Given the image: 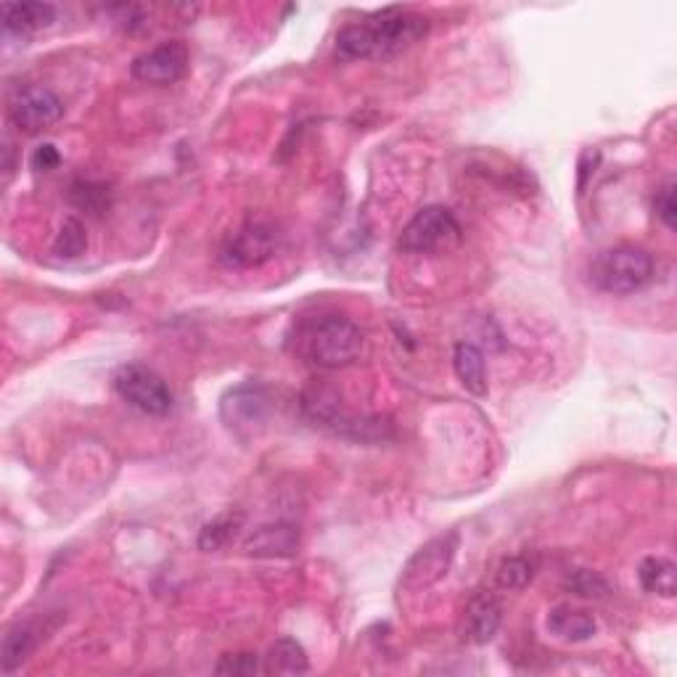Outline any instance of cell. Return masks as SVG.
I'll return each instance as SVG.
<instances>
[{"instance_id": "6da1fadb", "label": "cell", "mask_w": 677, "mask_h": 677, "mask_svg": "<svg viewBox=\"0 0 677 677\" xmlns=\"http://www.w3.org/2000/svg\"><path fill=\"white\" fill-rule=\"evenodd\" d=\"M426 30L429 22L424 17L403 9H384L341 28L337 54L341 58H390L418 43Z\"/></svg>"}, {"instance_id": "7a4b0ae2", "label": "cell", "mask_w": 677, "mask_h": 677, "mask_svg": "<svg viewBox=\"0 0 677 677\" xmlns=\"http://www.w3.org/2000/svg\"><path fill=\"white\" fill-rule=\"evenodd\" d=\"M297 350L315 368L337 371V368L352 365L360 358L363 334L352 320L339 318V315H326V318L302 326Z\"/></svg>"}, {"instance_id": "3957f363", "label": "cell", "mask_w": 677, "mask_h": 677, "mask_svg": "<svg viewBox=\"0 0 677 677\" xmlns=\"http://www.w3.org/2000/svg\"><path fill=\"white\" fill-rule=\"evenodd\" d=\"M307 418L313 424L324 426V429L339 434L345 439H354V443L376 445L392 439L394 426L390 418L384 416H358V413H347L339 405L337 394L328 390H313L302 397Z\"/></svg>"}, {"instance_id": "277c9868", "label": "cell", "mask_w": 677, "mask_h": 677, "mask_svg": "<svg viewBox=\"0 0 677 677\" xmlns=\"http://www.w3.org/2000/svg\"><path fill=\"white\" fill-rule=\"evenodd\" d=\"M654 275V260L641 247H614L607 249L590 265V281L596 288L607 294H633L643 288Z\"/></svg>"}, {"instance_id": "5b68a950", "label": "cell", "mask_w": 677, "mask_h": 677, "mask_svg": "<svg viewBox=\"0 0 677 677\" xmlns=\"http://www.w3.org/2000/svg\"><path fill=\"white\" fill-rule=\"evenodd\" d=\"M114 390L128 405L135 411L146 413V416H167L173 411L175 397L154 368L143 363L120 365L114 373Z\"/></svg>"}, {"instance_id": "8992f818", "label": "cell", "mask_w": 677, "mask_h": 677, "mask_svg": "<svg viewBox=\"0 0 677 677\" xmlns=\"http://www.w3.org/2000/svg\"><path fill=\"white\" fill-rule=\"evenodd\" d=\"M458 241H461V226H458L456 215L447 207L432 204V207L418 209L413 215V220L400 233L397 247L405 254H432L458 244Z\"/></svg>"}, {"instance_id": "52a82bcc", "label": "cell", "mask_w": 677, "mask_h": 677, "mask_svg": "<svg viewBox=\"0 0 677 677\" xmlns=\"http://www.w3.org/2000/svg\"><path fill=\"white\" fill-rule=\"evenodd\" d=\"M275 252H279V231L271 222L249 220L226 236L220 247V260L222 265L247 271V267L265 265Z\"/></svg>"}, {"instance_id": "ba28073f", "label": "cell", "mask_w": 677, "mask_h": 677, "mask_svg": "<svg viewBox=\"0 0 677 677\" xmlns=\"http://www.w3.org/2000/svg\"><path fill=\"white\" fill-rule=\"evenodd\" d=\"M458 543H461V537L452 529L439 537H432L426 545H421L416 554L407 558L400 585H403L405 590H426L432 588V585H437L447 571H450L452 561H456Z\"/></svg>"}, {"instance_id": "9c48e42d", "label": "cell", "mask_w": 677, "mask_h": 677, "mask_svg": "<svg viewBox=\"0 0 677 677\" xmlns=\"http://www.w3.org/2000/svg\"><path fill=\"white\" fill-rule=\"evenodd\" d=\"M9 117L22 133L37 135L62 120L64 103L54 90L43 88V85H28L11 96Z\"/></svg>"}, {"instance_id": "30bf717a", "label": "cell", "mask_w": 677, "mask_h": 677, "mask_svg": "<svg viewBox=\"0 0 677 677\" xmlns=\"http://www.w3.org/2000/svg\"><path fill=\"white\" fill-rule=\"evenodd\" d=\"M267 411H271V400H267L265 390L254 384L236 386L220 400V418L228 429L244 437L252 434L260 426H265Z\"/></svg>"}, {"instance_id": "8fae6325", "label": "cell", "mask_w": 677, "mask_h": 677, "mask_svg": "<svg viewBox=\"0 0 677 677\" xmlns=\"http://www.w3.org/2000/svg\"><path fill=\"white\" fill-rule=\"evenodd\" d=\"M188 62L190 56L186 43L167 41L156 45V48L146 51V54L135 56L130 72H133L135 80L146 85H173L186 75Z\"/></svg>"}, {"instance_id": "7c38bea8", "label": "cell", "mask_w": 677, "mask_h": 677, "mask_svg": "<svg viewBox=\"0 0 677 677\" xmlns=\"http://www.w3.org/2000/svg\"><path fill=\"white\" fill-rule=\"evenodd\" d=\"M244 550L254 558H292L299 554V529L294 524H265L247 537Z\"/></svg>"}, {"instance_id": "4fadbf2b", "label": "cell", "mask_w": 677, "mask_h": 677, "mask_svg": "<svg viewBox=\"0 0 677 677\" xmlns=\"http://www.w3.org/2000/svg\"><path fill=\"white\" fill-rule=\"evenodd\" d=\"M501 601H498L492 593H479L474 601L469 603L466 609V620H463V637L474 646H484L495 637L498 627H501Z\"/></svg>"}, {"instance_id": "5bb4252c", "label": "cell", "mask_w": 677, "mask_h": 677, "mask_svg": "<svg viewBox=\"0 0 677 677\" xmlns=\"http://www.w3.org/2000/svg\"><path fill=\"white\" fill-rule=\"evenodd\" d=\"M545 627H548L550 635L564 643H585L598 633V622L593 614H588V611L582 609L567 607V603L550 609L548 620H545Z\"/></svg>"}, {"instance_id": "9a60e30c", "label": "cell", "mask_w": 677, "mask_h": 677, "mask_svg": "<svg viewBox=\"0 0 677 677\" xmlns=\"http://www.w3.org/2000/svg\"><path fill=\"white\" fill-rule=\"evenodd\" d=\"M0 14L6 32L11 35H32L56 22V9L51 3H6Z\"/></svg>"}, {"instance_id": "2e32d148", "label": "cell", "mask_w": 677, "mask_h": 677, "mask_svg": "<svg viewBox=\"0 0 677 677\" xmlns=\"http://www.w3.org/2000/svg\"><path fill=\"white\" fill-rule=\"evenodd\" d=\"M37 643H41V630L32 622H19L9 633L3 635V646H0V669L6 675L17 673L24 662L35 654Z\"/></svg>"}, {"instance_id": "e0dca14e", "label": "cell", "mask_w": 677, "mask_h": 677, "mask_svg": "<svg viewBox=\"0 0 677 677\" xmlns=\"http://www.w3.org/2000/svg\"><path fill=\"white\" fill-rule=\"evenodd\" d=\"M452 368H456V376L466 392L477 394V397L488 394V365H484V354L477 345L461 341L452 352Z\"/></svg>"}, {"instance_id": "ac0fdd59", "label": "cell", "mask_w": 677, "mask_h": 677, "mask_svg": "<svg viewBox=\"0 0 677 677\" xmlns=\"http://www.w3.org/2000/svg\"><path fill=\"white\" fill-rule=\"evenodd\" d=\"M307 669H310V659L294 637H279L267 648L265 664H262V673L267 675H305Z\"/></svg>"}, {"instance_id": "d6986e66", "label": "cell", "mask_w": 677, "mask_h": 677, "mask_svg": "<svg viewBox=\"0 0 677 677\" xmlns=\"http://www.w3.org/2000/svg\"><path fill=\"white\" fill-rule=\"evenodd\" d=\"M637 580H641V588L646 590V593L673 598L675 590H677L675 564L669 561V558H662V556L643 558L641 569H637Z\"/></svg>"}, {"instance_id": "ffe728a7", "label": "cell", "mask_w": 677, "mask_h": 677, "mask_svg": "<svg viewBox=\"0 0 677 677\" xmlns=\"http://www.w3.org/2000/svg\"><path fill=\"white\" fill-rule=\"evenodd\" d=\"M69 201L85 215L101 217L111 207V190L103 183L94 181H77L69 186Z\"/></svg>"}, {"instance_id": "44dd1931", "label": "cell", "mask_w": 677, "mask_h": 677, "mask_svg": "<svg viewBox=\"0 0 677 677\" xmlns=\"http://www.w3.org/2000/svg\"><path fill=\"white\" fill-rule=\"evenodd\" d=\"M241 524H244V516L233 514V511H228V514H220L212 522L207 524V527L201 529L199 535V548L201 550H220L226 548V545H231L236 540V535H239Z\"/></svg>"}, {"instance_id": "7402d4cb", "label": "cell", "mask_w": 677, "mask_h": 677, "mask_svg": "<svg viewBox=\"0 0 677 677\" xmlns=\"http://www.w3.org/2000/svg\"><path fill=\"white\" fill-rule=\"evenodd\" d=\"M537 575V558L535 556H511L498 567V588L503 590H524L535 580Z\"/></svg>"}, {"instance_id": "603a6c76", "label": "cell", "mask_w": 677, "mask_h": 677, "mask_svg": "<svg viewBox=\"0 0 677 677\" xmlns=\"http://www.w3.org/2000/svg\"><path fill=\"white\" fill-rule=\"evenodd\" d=\"M88 249V233H85V226L77 217H67L62 222V231L56 236L54 252L64 260H75Z\"/></svg>"}, {"instance_id": "cb8c5ba5", "label": "cell", "mask_w": 677, "mask_h": 677, "mask_svg": "<svg viewBox=\"0 0 677 677\" xmlns=\"http://www.w3.org/2000/svg\"><path fill=\"white\" fill-rule=\"evenodd\" d=\"M567 585H569V590H575L580 598H607L609 596V582L590 569L571 571Z\"/></svg>"}, {"instance_id": "d4e9b609", "label": "cell", "mask_w": 677, "mask_h": 677, "mask_svg": "<svg viewBox=\"0 0 677 677\" xmlns=\"http://www.w3.org/2000/svg\"><path fill=\"white\" fill-rule=\"evenodd\" d=\"M217 675H254L260 673L258 654H226L215 667Z\"/></svg>"}, {"instance_id": "484cf974", "label": "cell", "mask_w": 677, "mask_h": 677, "mask_svg": "<svg viewBox=\"0 0 677 677\" xmlns=\"http://www.w3.org/2000/svg\"><path fill=\"white\" fill-rule=\"evenodd\" d=\"M654 209L656 217L664 222V226L673 231L675 220H677V201H675V183H667V186H662L656 190L654 196Z\"/></svg>"}, {"instance_id": "4316f807", "label": "cell", "mask_w": 677, "mask_h": 677, "mask_svg": "<svg viewBox=\"0 0 677 677\" xmlns=\"http://www.w3.org/2000/svg\"><path fill=\"white\" fill-rule=\"evenodd\" d=\"M30 164L35 173H51V170H56L58 164H62V154H58V149L54 143H43V146H37L32 151Z\"/></svg>"}]
</instances>
